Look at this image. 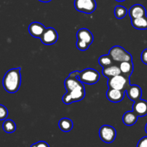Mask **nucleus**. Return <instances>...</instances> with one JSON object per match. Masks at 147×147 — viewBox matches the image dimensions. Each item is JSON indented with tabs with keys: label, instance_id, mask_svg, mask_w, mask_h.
<instances>
[{
	"label": "nucleus",
	"instance_id": "1",
	"mask_svg": "<svg viewBox=\"0 0 147 147\" xmlns=\"http://www.w3.org/2000/svg\"><path fill=\"white\" fill-rule=\"evenodd\" d=\"M65 87L67 93L63 96L62 100L66 105L78 102L86 96L83 83L78 78L68 76L65 80Z\"/></svg>",
	"mask_w": 147,
	"mask_h": 147
},
{
	"label": "nucleus",
	"instance_id": "2",
	"mask_svg": "<svg viewBox=\"0 0 147 147\" xmlns=\"http://www.w3.org/2000/svg\"><path fill=\"white\" fill-rule=\"evenodd\" d=\"M21 68H12L5 73L3 78V87L7 92L14 93L17 92L21 86Z\"/></svg>",
	"mask_w": 147,
	"mask_h": 147
},
{
	"label": "nucleus",
	"instance_id": "3",
	"mask_svg": "<svg viewBox=\"0 0 147 147\" xmlns=\"http://www.w3.org/2000/svg\"><path fill=\"white\" fill-rule=\"evenodd\" d=\"M76 47L80 51H86L93 42V35L91 32L86 28H81L77 32Z\"/></svg>",
	"mask_w": 147,
	"mask_h": 147
},
{
	"label": "nucleus",
	"instance_id": "4",
	"mask_svg": "<svg viewBox=\"0 0 147 147\" xmlns=\"http://www.w3.org/2000/svg\"><path fill=\"white\" fill-rule=\"evenodd\" d=\"M129 77L123 74L118 75L113 78L108 79L107 86L110 88L126 91L127 88L130 86Z\"/></svg>",
	"mask_w": 147,
	"mask_h": 147
},
{
	"label": "nucleus",
	"instance_id": "5",
	"mask_svg": "<svg viewBox=\"0 0 147 147\" xmlns=\"http://www.w3.org/2000/svg\"><path fill=\"white\" fill-rule=\"evenodd\" d=\"M78 78L83 84L93 85L100 80V73L95 69L86 68L80 72Z\"/></svg>",
	"mask_w": 147,
	"mask_h": 147
},
{
	"label": "nucleus",
	"instance_id": "6",
	"mask_svg": "<svg viewBox=\"0 0 147 147\" xmlns=\"http://www.w3.org/2000/svg\"><path fill=\"white\" fill-rule=\"evenodd\" d=\"M109 55L113 61L121 63L124 61H132V55L126 51L123 47L116 45L112 47L109 50Z\"/></svg>",
	"mask_w": 147,
	"mask_h": 147
},
{
	"label": "nucleus",
	"instance_id": "7",
	"mask_svg": "<svg viewBox=\"0 0 147 147\" xmlns=\"http://www.w3.org/2000/svg\"><path fill=\"white\" fill-rule=\"evenodd\" d=\"M74 5L77 11L86 14H91L96 9L95 0H75Z\"/></svg>",
	"mask_w": 147,
	"mask_h": 147
},
{
	"label": "nucleus",
	"instance_id": "8",
	"mask_svg": "<svg viewBox=\"0 0 147 147\" xmlns=\"http://www.w3.org/2000/svg\"><path fill=\"white\" fill-rule=\"evenodd\" d=\"M99 136L101 141L106 144H111L116 137V131L113 126L109 125H103L99 130Z\"/></svg>",
	"mask_w": 147,
	"mask_h": 147
},
{
	"label": "nucleus",
	"instance_id": "9",
	"mask_svg": "<svg viewBox=\"0 0 147 147\" xmlns=\"http://www.w3.org/2000/svg\"><path fill=\"white\" fill-rule=\"evenodd\" d=\"M42 42L45 45H52L58 40V34L53 27H47L40 37Z\"/></svg>",
	"mask_w": 147,
	"mask_h": 147
},
{
	"label": "nucleus",
	"instance_id": "10",
	"mask_svg": "<svg viewBox=\"0 0 147 147\" xmlns=\"http://www.w3.org/2000/svg\"><path fill=\"white\" fill-rule=\"evenodd\" d=\"M125 91L116 90V89L109 88L106 92V97L112 103H119L124 98Z\"/></svg>",
	"mask_w": 147,
	"mask_h": 147
},
{
	"label": "nucleus",
	"instance_id": "11",
	"mask_svg": "<svg viewBox=\"0 0 147 147\" xmlns=\"http://www.w3.org/2000/svg\"><path fill=\"white\" fill-rule=\"evenodd\" d=\"M126 91L129 98L132 101H136L142 98V90L140 86L137 85H130Z\"/></svg>",
	"mask_w": 147,
	"mask_h": 147
},
{
	"label": "nucleus",
	"instance_id": "12",
	"mask_svg": "<svg viewBox=\"0 0 147 147\" xmlns=\"http://www.w3.org/2000/svg\"><path fill=\"white\" fill-rule=\"evenodd\" d=\"M139 117H143L147 115V101L142 99L134 101L133 110Z\"/></svg>",
	"mask_w": 147,
	"mask_h": 147
},
{
	"label": "nucleus",
	"instance_id": "13",
	"mask_svg": "<svg viewBox=\"0 0 147 147\" xmlns=\"http://www.w3.org/2000/svg\"><path fill=\"white\" fill-rule=\"evenodd\" d=\"M45 27L42 24L37 22L31 23L28 27V30L30 34L32 37H36V38H40L42 35L43 32L45 30Z\"/></svg>",
	"mask_w": 147,
	"mask_h": 147
},
{
	"label": "nucleus",
	"instance_id": "14",
	"mask_svg": "<svg viewBox=\"0 0 147 147\" xmlns=\"http://www.w3.org/2000/svg\"><path fill=\"white\" fill-rule=\"evenodd\" d=\"M129 14L131 19H136L146 16V10L142 4H134L129 10Z\"/></svg>",
	"mask_w": 147,
	"mask_h": 147
},
{
	"label": "nucleus",
	"instance_id": "15",
	"mask_svg": "<svg viewBox=\"0 0 147 147\" xmlns=\"http://www.w3.org/2000/svg\"><path fill=\"white\" fill-rule=\"evenodd\" d=\"M102 73L105 77L109 79L118 76V75L121 74V72L119 68V66L112 65L109 67H103V70H102Z\"/></svg>",
	"mask_w": 147,
	"mask_h": 147
},
{
	"label": "nucleus",
	"instance_id": "16",
	"mask_svg": "<svg viewBox=\"0 0 147 147\" xmlns=\"http://www.w3.org/2000/svg\"><path fill=\"white\" fill-rule=\"evenodd\" d=\"M138 117L139 116L135 113L134 111H127L123 114L122 120H123V123L128 126H134L135 123H136L138 120Z\"/></svg>",
	"mask_w": 147,
	"mask_h": 147
},
{
	"label": "nucleus",
	"instance_id": "17",
	"mask_svg": "<svg viewBox=\"0 0 147 147\" xmlns=\"http://www.w3.org/2000/svg\"><path fill=\"white\" fill-rule=\"evenodd\" d=\"M119 68H120L121 72V74L128 76V77H130V76L133 73L134 71L133 62H121V63H120V65H119Z\"/></svg>",
	"mask_w": 147,
	"mask_h": 147
},
{
	"label": "nucleus",
	"instance_id": "18",
	"mask_svg": "<svg viewBox=\"0 0 147 147\" xmlns=\"http://www.w3.org/2000/svg\"><path fill=\"white\" fill-rule=\"evenodd\" d=\"M131 24L137 30H147V17H139L136 19H131Z\"/></svg>",
	"mask_w": 147,
	"mask_h": 147
},
{
	"label": "nucleus",
	"instance_id": "19",
	"mask_svg": "<svg viewBox=\"0 0 147 147\" xmlns=\"http://www.w3.org/2000/svg\"><path fill=\"white\" fill-rule=\"evenodd\" d=\"M58 126L62 131L69 132L73 129V122L68 118H63L59 121Z\"/></svg>",
	"mask_w": 147,
	"mask_h": 147
},
{
	"label": "nucleus",
	"instance_id": "20",
	"mask_svg": "<svg viewBox=\"0 0 147 147\" xmlns=\"http://www.w3.org/2000/svg\"><path fill=\"white\" fill-rule=\"evenodd\" d=\"M3 130L8 134L14 133L16 131V124L14 122V121L11 120V119H7L4 121L2 125Z\"/></svg>",
	"mask_w": 147,
	"mask_h": 147
},
{
	"label": "nucleus",
	"instance_id": "21",
	"mask_svg": "<svg viewBox=\"0 0 147 147\" xmlns=\"http://www.w3.org/2000/svg\"><path fill=\"white\" fill-rule=\"evenodd\" d=\"M113 59L111 57L110 55H103L100 56L98 59V63L100 65L103 67H109V66L112 65L113 64Z\"/></svg>",
	"mask_w": 147,
	"mask_h": 147
},
{
	"label": "nucleus",
	"instance_id": "22",
	"mask_svg": "<svg viewBox=\"0 0 147 147\" xmlns=\"http://www.w3.org/2000/svg\"><path fill=\"white\" fill-rule=\"evenodd\" d=\"M127 9L126 7H123V6L118 5L115 7L114 9V14L115 17L119 20L124 18L127 14Z\"/></svg>",
	"mask_w": 147,
	"mask_h": 147
},
{
	"label": "nucleus",
	"instance_id": "23",
	"mask_svg": "<svg viewBox=\"0 0 147 147\" xmlns=\"http://www.w3.org/2000/svg\"><path fill=\"white\" fill-rule=\"evenodd\" d=\"M8 110L3 105L0 104V121L5 120L8 116Z\"/></svg>",
	"mask_w": 147,
	"mask_h": 147
},
{
	"label": "nucleus",
	"instance_id": "24",
	"mask_svg": "<svg viewBox=\"0 0 147 147\" xmlns=\"http://www.w3.org/2000/svg\"><path fill=\"white\" fill-rule=\"evenodd\" d=\"M136 147H147V136H144L139 141Z\"/></svg>",
	"mask_w": 147,
	"mask_h": 147
},
{
	"label": "nucleus",
	"instance_id": "25",
	"mask_svg": "<svg viewBox=\"0 0 147 147\" xmlns=\"http://www.w3.org/2000/svg\"><path fill=\"white\" fill-rule=\"evenodd\" d=\"M30 147H50L48 144L43 141H40V142H37L35 144H33Z\"/></svg>",
	"mask_w": 147,
	"mask_h": 147
},
{
	"label": "nucleus",
	"instance_id": "26",
	"mask_svg": "<svg viewBox=\"0 0 147 147\" xmlns=\"http://www.w3.org/2000/svg\"><path fill=\"white\" fill-rule=\"evenodd\" d=\"M141 60L143 62V63L147 65V48L143 50L141 55Z\"/></svg>",
	"mask_w": 147,
	"mask_h": 147
},
{
	"label": "nucleus",
	"instance_id": "27",
	"mask_svg": "<svg viewBox=\"0 0 147 147\" xmlns=\"http://www.w3.org/2000/svg\"><path fill=\"white\" fill-rule=\"evenodd\" d=\"M79 74H80V71H78V70H76V71H73L69 75V76H71V77H75L78 78V77Z\"/></svg>",
	"mask_w": 147,
	"mask_h": 147
},
{
	"label": "nucleus",
	"instance_id": "28",
	"mask_svg": "<svg viewBox=\"0 0 147 147\" xmlns=\"http://www.w3.org/2000/svg\"><path fill=\"white\" fill-rule=\"evenodd\" d=\"M40 1H42V2H45V3H47V2H50L52 0H39Z\"/></svg>",
	"mask_w": 147,
	"mask_h": 147
},
{
	"label": "nucleus",
	"instance_id": "29",
	"mask_svg": "<svg viewBox=\"0 0 147 147\" xmlns=\"http://www.w3.org/2000/svg\"><path fill=\"white\" fill-rule=\"evenodd\" d=\"M116 1H119V2H122V1H126V0H116Z\"/></svg>",
	"mask_w": 147,
	"mask_h": 147
},
{
	"label": "nucleus",
	"instance_id": "30",
	"mask_svg": "<svg viewBox=\"0 0 147 147\" xmlns=\"http://www.w3.org/2000/svg\"><path fill=\"white\" fill-rule=\"evenodd\" d=\"M145 131H146V133L147 134V123H146V126H145Z\"/></svg>",
	"mask_w": 147,
	"mask_h": 147
}]
</instances>
